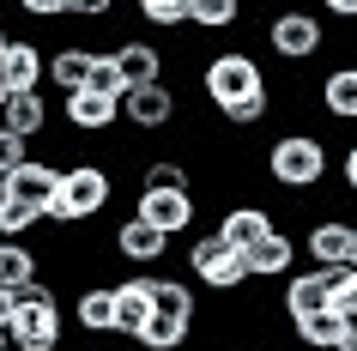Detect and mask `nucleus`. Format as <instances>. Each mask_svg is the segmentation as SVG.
Instances as JSON below:
<instances>
[{
	"mask_svg": "<svg viewBox=\"0 0 357 351\" xmlns=\"http://www.w3.org/2000/svg\"><path fill=\"white\" fill-rule=\"evenodd\" d=\"M327 140L321 133H309V128H291V133H279L273 146H266V182L273 188H284V194H309V188H321L327 182Z\"/></svg>",
	"mask_w": 357,
	"mask_h": 351,
	"instance_id": "1",
	"label": "nucleus"
},
{
	"mask_svg": "<svg viewBox=\"0 0 357 351\" xmlns=\"http://www.w3.org/2000/svg\"><path fill=\"white\" fill-rule=\"evenodd\" d=\"M67 339V309H61L55 285H24L13 303V327H6V351H61Z\"/></svg>",
	"mask_w": 357,
	"mask_h": 351,
	"instance_id": "2",
	"label": "nucleus"
},
{
	"mask_svg": "<svg viewBox=\"0 0 357 351\" xmlns=\"http://www.w3.org/2000/svg\"><path fill=\"white\" fill-rule=\"evenodd\" d=\"M115 200V176L103 164H73L61 170V194L55 206L43 212V224H61V230H79V224H91L97 212H109Z\"/></svg>",
	"mask_w": 357,
	"mask_h": 351,
	"instance_id": "3",
	"label": "nucleus"
},
{
	"mask_svg": "<svg viewBox=\"0 0 357 351\" xmlns=\"http://www.w3.org/2000/svg\"><path fill=\"white\" fill-rule=\"evenodd\" d=\"M200 91H206L212 110L225 115V110H236V103H248V97L273 91V85H266V67L248 55V49H218V55L200 67Z\"/></svg>",
	"mask_w": 357,
	"mask_h": 351,
	"instance_id": "4",
	"label": "nucleus"
},
{
	"mask_svg": "<svg viewBox=\"0 0 357 351\" xmlns=\"http://www.w3.org/2000/svg\"><path fill=\"white\" fill-rule=\"evenodd\" d=\"M133 218H146L151 230H164L176 242V237H194L200 200H194V188H139L133 194Z\"/></svg>",
	"mask_w": 357,
	"mask_h": 351,
	"instance_id": "5",
	"label": "nucleus"
},
{
	"mask_svg": "<svg viewBox=\"0 0 357 351\" xmlns=\"http://www.w3.org/2000/svg\"><path fill=\"white\" fill-rule=\"evenodd\" d=\"M266 49L279 61H315L321 49H327V31H321V19L315 13H303V6H284V13H273L266 19Z\"/></svg>",
	"mask_w": 357,
	"mask_h": 351,
	"instance_id": "6",
	"label": "nucleus"
},
{
	"mask_svg": "<svg viewBox=\"0 0 357 351\" xmlns=\"http://www.w3.org/2000/svg\"><path fill=\"white\" fill-rule=\"evenodd\" d=\"M188 273L200 278V285H206L212 297H230V291H243V285H248L243 255H230V248H225L218 237H212V230L188 242Z\"/></svg>",
	"mask_w": 357,
	"mask_h": 351,
	"instance_id": "7",
	"label": "nucleus"
},
{
	"mask_svg": "<svg viewBox=\"0 0 357 351\" xmlns=\"http://www.w3.org/2000/svg\"><path fill=\"white\" fill-rule=\"evenodd\" d=\"M273 230H279V224H273V212H266L261 200H230L225 212H218V230H212V237L225 242L230 255H248V248L266 242Z\"/></svg>",
	"mask_w": 357,
	"mask_h": 351,
	"instance_id": "8",
	"label": "nucleus"
},
{
	"mask_svg": "<svg viewBox=\"0 0 357 351\" xmlns=\"http://www.w3.org/2000/svg\"><path fill=\"white\" fill-rule=\"evenodd\" d=\"M109 248H115V260H128L133 273H151L158 260H169V237H164V230H151L146 218H133V212L109 230Z\"/></svg>",
	"mask_w": 357,
	"mask_h": 351,
	"instance_id": "9",
	"label": "nucleus"
},
{
	"mask_svg": "<svg viewBox=\"0 0 357 351\" xmlns=\"http://www.w3.org/2000/svg\"><path fill=\"white\" fill-rule=\"evenodd\" d=\"M121 121L133 133H169V121H176V91L169 85H139V91H128L121 97Z\"/></svg>",
	"mask_w": 357,
	"mask_h": 351,
	"instance_id": "10",
	"label": "nucleus"
},
{
	"mask_svg": "<svg viewBox=\"0 0 357 351\" xmlns=\"http://www.w3.org/2000/svg\"><path fill=\"white\" fill-rule=\"evenodd\" d=\"M43 73H49V55L31 37L6 43V55H0V85H6V97L13 91H43Z\"/></svg>",
	"mask_w": 357,
	"mask_h": 351,
	"instance_id": "11",
	"label": "nucleus"
},
{
	"mask_svg": "<svg viewBox=\"0 0 357 351\" xmlns=\"http://www.w3.org/2000/svg\"><path fill=\"white\" fill-rule=\"evenodd\" d=\"M0 194H6V200H19V206H31V212H49L55 194H61V170L31 158L19 176H6V182H0Z\"/></svg>",
	"mask_w": 357,
	"mask_h": 351,
	"instance_id": "12",
	"label": "nucleus"
},
{
	"mask_svg": "<svg viewBox=\"0 0 357 351\" xmlns=\"http://www.w3.org/2000/svg\"><path fill=\"white\" fill-rule=\"evenodd\" d=\"M146 321H151V273H128L115 285V333L139 345Z\"/></svg>",
	"mask_w": 357,
	"mask_h": 351,
	"instance_id": "13",
	"label": "nucleus"
},
{
	"mask_svg": "<svg viewBox=\"0 0 357 351\" xmlns=\"http://www.w3.org/2000/svg\"><path fill=\"white\" fill-rule=\"evenodd\" d=\"M109 61H115V73H121V85H128V91H139V85H164V49H158V43H146V37H133V43H121V49H109Z\"/></svg>",
	"mask_w": 357,
	"mask_h": 351,
	"instance_id": "14",
	"label": "nucleus"
},
{
	"mask_svg": "<svg viewBox=\"0 0 357 351\" xmlns=\"http://www.w3.org/2000/svg\"><path fill=\"white\" fill-rule=\"evenodd\" d=\"M315 97H321V115H327L333 128H351V121H357V61H345V67H327Z\"/></svg>",
	"mask_w": 357,
	"mask_h": 351,
	"instance_id": "15",
	"label": "nucleus"
},
{
	"mask_svg": "<svg viewBox=\"0 0 357 351\" xmlns=\"http://www.w3.org/2000/svg\"><path fill=\"white\" fill-rule=\"evenodd\" d=\"M0 128L19 133L24 146L43 140V133H49V91H13L6 103H0Z\"/></svg>",
	"mask_w": 357,
	"mask_h": 351,
	"instance_id": "16",
	"label": "nucleus"
},
{
	"mask_svg": "<svg viewBox=\"0 0 357 351\" xmlns=\"http://www.w3.org/2000/svg\"><path fill=\"white\" fill-rule=\"evenodd\" d=\"M61 115H67L73 133H109L121 121V103L115 97H97V91H73V97H61Z\"/></svg>",
	"mask_w": 357,
	"mask_h": 351,
	"instance_id": "17",
	"label": "nucleus"
},
{
	"mask_svg": "<svg viewBox=\"0 0 357 351\" xmlns=\"http://www.w3.org/2000/svg\"><path fill=\"white\" fill-rule=\"evenodd\" d=\"M279 309H284V321H303V315H315V309H333V303H327V278H321V267L284 278V285H279Z\"/></svg>",
	"mask_w": 357,
	"mask_h": 351,
	"instance_id": "18",
	"label": "nucleus"
},
{
	"mask_svg": "<svg viewBox=\"0 0 357 351\" xmlns=\"http://www.w3.org/2000/svg\"><path fill=\"white\" fill-rule=\"evenodd\" d=\"M291 260H297V237H291V230H273V237L266 242H255V248H248L243 255V267H248V278H291Z\"/></svg>",
	"mask_w": 357,
	"mask_h": 351,
	"instance_id": "19",
	"label": "nucleus"
},
{
	"mask_svg": "<svg viewBox=\"0 0 357 351\" xmlns=\"http://www.w3.org/2000/svg\"><path fill=\"white\" fill-rule=\"evenodd\" d=\"M303 248L315 267H345V248H351V224L345 218H315L303 230Z\"/></svg>",
	"mask_w": 357,
	"mask_h": 351,
	"instance_id": "20",
	"label": "nucleus"
},
{
	"mask_svg": "<svg viewBox=\"0 0 357 351\" xmlns=\"http://www.w3.org/2000/svg\"><path fill=\"white\" fill-rule=\"evenodd\" d=\"M91 61H97V49H85V43H67V49H55V55H49V73H43V79H49L61 97H73V91H85Z\"/></svg>",
	"mask_w": 357,
	"mask_h": 351,
	"instance_id": "21",
	"label": "nucleus"
},
{
	"mask_svg": "<svg viewBox=\"0 0 357 351\" xmlns=\"http://www.w3.org/2000/svg\"><path fill=\"white\" fill-rule=\"evenodd\" d=\"M73 321L79 333H115V285H85V291L73 297Z\"/></svg>",
	"mask_w": 357,
	"mask_h": 351,
	"instance_id": "22",
	"label": "nucleus"
},
{
	"mask_svg": "<svg viewBox=\"0 0 357 351\" xmlns=\"http://www.w3.org/2000/svg\"><path fill=\"white\" fill-rule=\"evenodd\" d=\"M43 278V260L31 242H0V291H13L19 297L24 285H37Z\"/></svg>",
	"mask_w": 357,
	"mask_h": 351,
	"instance_id": "23",
	"label": "nucleus"
},
{
	"mask_svg": "<svg viewBox=\"0 0 357 351\" xmlns=\"http://www.w3.org/2000/svg\"><path fill=\"white\" fill-rule=\"evenodd\" d=\"M339 333H345L339 309H315V315H303V321H291V339H297V345H309V351H333Z\"/></svg>",
	"mask_w": 357,
	"mask_h": 351,
	"instance_id": "24",
	"label": "nucleus"
},
{
	"mask_svg": "<svg viewBox=\"0 0 357 351\" xmlns=\"http://www.w3.org/2000/svg\"><path fill=\"white\" fill-rule=\"evenodd\" d=\"M188 333H194V321H182V315H158V309H151L146 333H139V351H182V345H188Z\"/></svg>",
	"mask_w": 357,
	"mask_h": 351,
	"instance_id": "25",
	"label": "nucleus"
},
{
	"mask_svg": "<svg viewBox=\"0 0 357 351\" xmlns=\"http://www.w3.org/2000/svg\"><path fill=\"white\" fill-rule=\"evenodd\" d=\"M151 309H158V315H182V321H194V291L182 285V278L151 273Z\"/></svg>",
	"mask_w": 357,
	"mask_h": 351,
	"instance_id": "26",
	"label": "nucleus"
},
{
	"mask_svg": "<svg viewBox=\"0 0 357 351\" xmlns=\"http://www.w3.org/2000/svg\"><path fill=\"white\" fill-rule=\"evenodd\" d=\"M139 188H194V170L176 158V151H164V158H146V170H139Z\"/></svg>",
	"mask_w": 357,
	"mask_h": 351,
	"instance_id": "27",
	"label": "nucleus"
},
{
	"mask_svg": "<svg viewBox=\"0 0 357 351\" xmlns=\"http://www.w3.org/2000/svg\"><path fill=\"white\" fill-rule=\"evenodd\" d=\"M236 19H243V0H188L194 31H230Z\"/></svg>",
	"mask_w": 357,
	"mask_h": 351,
	"instance_id": "28",
	"label": "nucleus"
},
{
	"mask_svg": "<svg viewBox=\"0 0 357 351\" xmlns=\"http://www.w3.org/2000/svg\"><path fill=\"white\" fill-rule=\"evenodd\" d=\"M37 224H43V212H31V206H19V200L0 194V242H24Z\"/></svg>",
	"mask_w": 357,
	"mask_h": 351,
	"instance_id": "29",
	"label": "nucleus"
},
{
	"mask_svg": "<svg viewBox=\"0 0 357 351\" xmlns=\"http://www.w3.org/2000/svg\"><path fill=\"white\" fill-rule=\"evenodd\" d=\"M139 19L151 31H182L188 24V0H139Z\"/></svg>",
	"mask_w": 357,
	"mask_h": 351,
	"instance_id": "30",
	"label": "nucleus"
},
{
	"mask_svg": "<svg viewBox=\"0 0 357 351\" xmlns=\"http://www.w3.org/2000/svg\"><path fill=\"white\" fill-rule=\"evenodd\" d=\"M85 91H97V97H115V103L128 97V85H121V73H115V61H109V55H97V61H91V79H85Z\"/></svg>",
	"mask_w": 357,
	"mask_h": 351,
	"instance_id": "31",
	"label": "nucleus"
},
{
	"mask_svg": "<svg viewBox=\"0 0 357 351\" xmlns=\"http://www.w3.org/2000/svg\"><path fill=\"white\" fill-rule=\"evenodd\" d=\"M266 110H273V91H261V97H248V103H236V110H225V128L248 133V128H261V121H266Z\"/></svg>",
	"mask_w": 357,
	"mask_h": 351,
	"instance_id": "32",
	"label": "nucleus"
},
{
	"mask_svg": "<svg viewBox=\"0 0 357 351\" xmlns=\"http://www.w3.org/2000/svg\"><path fill=\"white\" fill-rule=\"evenodd\" d=\"M24 164H31V146H24L19 133H6V128H0V182H6V176H19Z\"/></svg>",
	"mask_w": 357,
	"mask_h": 351,
	"instance_id": "33",
	"label": "nucleus"
},
{
	"mask_svg": "<svg viewBox=\"0 0 357 351\" xmlns=\"http://www.w3.org/2000/svg\"><path fill=\"white\" fill-rule=\"evenodd\" d=\"M339 182H345V188L357 194V140L345 146V158H339Z\"/></svg>",
	"mask_w": 357,
	"mask_h": 351,
	"instance_id": "34",
	"label": "nucleus"
},
{
	"mask_svg": "<svg viewBox=\"0 0 357 351\" xmlns=\"http://www.w3.org/2000/svg\"><path fill=\"white\" fill-rule=\"evenodd\" d=\"M327 19H357V0H327Z\"/></svg>",
	"mask_w": 357,
	"mask_h": 351,
	"instance_id": "35",
	"label": "nucleus"
},
{
	"mask_svg": "<svg viewBox=\"0 0 357 351\" xmlns=\"http://www.w3.org/2000/svg\"><path fill=\"white\" fill-rule=\"evenodd\" d=\"M13 303H19V297H13V291H0V333L13 327Z\"/></svg>",
	"mask_w": 357,
	"mask_h": 351,
	"instance_id": "36",
	"label": "nucleus"
},
{
	"mask_svg": "<svg viewBox=\"0 0 357 351\" xmlns=\"http://www.w3.org/2000/svg\"><path fill=\"white\" fill-rule=\"evenodd\" d=\"M333 351H357V321H345V333H339V345Z\"/></svg>",
	"mask_w": 357,
	"mask_h": 351,
	"instance_id": "37",
	"label": "nucleus"
},
{
	"mask_svg": "<svg viewBox=\"0 0 357 351\" xmlns=\"http://www.w3.org/2000/svg\"><path fill=\"white\" fill-rule=\"evenodd\" d=\"M345 267L357 273V224H351V248H345Z\"/></svg>",
	"mask_w": 357,
	"mask_h": 351,
	"instance_id": "38",
	"label": "nucleus"
},
{
	"mask_svg": "<svg viewBox=\"0 0 357 351\" xmlns=\"http://www.w3.org/2000/svg\"><path fill=\"white\" fill-rule=\"evenodd\" d=\"M6 43H13V37H6V31H0V55H6Z\"/></svg>",
	"mask_w": 357,
	"mask_h": 351,
	"instance_id": "39",
	"label": "nucleus"
},
{
	"mask_svg": "<svg viewBox=\"0 0 357 351\" xmlns=\"http://www.w3.org/2000/svg\"><path fill=\"white\" fill-rule=\"evenodd\" d=\"M0 103H6V85H0Z\"/></svg>",
	"mask_w": 357,
	"mask_h": 351,
	"instance_id": "40",
	"label": "nucleus"
},
{
	"mask_svg": "<svg viewBox=\"0 0 357 351\" xmlns=\"http://www.w3.org/2000/svg\"><path fill=\"white\" fill-rule=\"evenodd\" d=\"M0 351H6V333H0Z\"/></svg>",
	"mask_w": 357,
	"mask_h": 351,
	"instance_id": "41",
	"label": "nucleus"
}]
</instances>
